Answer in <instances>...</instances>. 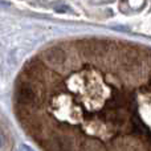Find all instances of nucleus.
Returning <instances> with one entry per match:
<instances>
[{
  "label": "nucleus",
  "mask_w": 151,
  "mask_h": 151,
  "mask_svg": "<svg viewBox=\"0 0 151 151\" xmlns=\"http://www.w3.org/2000/svg\"><path fill=\"white\" fill-rule=\"evenodd\" d=\"M74 138L70 135H53L48 141V151H74Z\"/></svg>",
  "instance_id": "obj_3"
},
{
  "label": "nucleus",
  "mask_w": 151,
  "mask_h": 151,
  "mask_svg": "<svg viewBox=\"0 0 151 151\" xmlns=\"http://www.w3.org/2000/svg\"><path fill=\"white\" fill-rule=\"evenodd\" d=\"M20 151H33L31 149V147H28V146H25V145H23V146L20 147Z\"/></svg>",
  "instance_id": "obj_7"
},
{
  "label": "nucleus",
  "mask_w": 151,
  "mask_h": 151,
  "mask_svg": "<svg viewBox=\"0 0 151 151\" xmlns=\"http://www.w3.org/2000/svg\"><path fill=\"white\" fill-rule=\"evenodd\" d=\"M80 50L88 58H98L109 50V42L102 40H83L80 41Z\"/></svg>",
  "instance_id": "obj_1"
},
{
  "label": "nucleus",
  "mask_w": 151,
  "mask_h": 151,
  "mask_svg": "<svg viewBox=\"0 0 151 151\" xmlns=\"http://www.w3.org/2000/svg\"><path fill=\"white\" fill-rule=\"evenodd\" d=\"M82 151H102V149H101V146H99L98 143L89 142L88 145H85V146H83Z\"/></svg>",
  "instance_id": "obj_6"
},
{
  "label": "nucleus",
  "mask_w": 151,
  "mask_h": 151,
  "mask_svg": "<svg viewBox=\"0 0 151 151\" xmlns=\"http://www.w3.org/2000/svg\"><path fill=\"white\" fill-rule=\"evenodd\" d=\"M133 127H134V130L138 131L139 134H146L147 133L146 126L143 125V122H142V121L137 119V117L133 118Z\"/></svg>",
  "instance_id": "obj_5"
},
{
  "label": "nucleus",
  "mask_w": 151,
  "mask_h": 151,
  "mask_svg": "<svg viewBox=\"0 0 151 151\" xmlns=\"http://www.w3.org/2000/svg\"><path fill=\"white\" fill-rule=\"evenodd\" d=\"M16 98L17 102L24 106H29V107H36L40 102V97L37 94L36 89L31 85V83L23 82L17 86L16 89Z\"/></svg>",
  "instance_id": "obj_2"
},
{
  "label": "nucleus",
  "mask_w": 151,
  "mask_h": 151,
  "mask_svg": "<svg viewBox=\"0 0 151 151\" xmlns=\"http://www.w3.org/2000/svg\"><path fill=\"white\" fill-rule=\"evenodd\" d=\"M44 58L48 65L53 66V68H61L66 63V53L61 48L53 47L44 52Z\"/></svg>",
  "instance_id": "obj_4"
}]
</instances>
